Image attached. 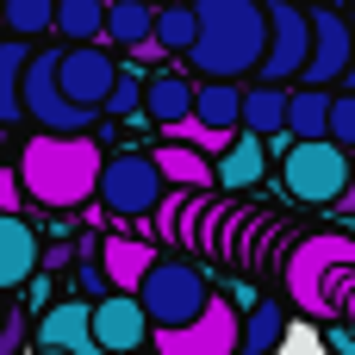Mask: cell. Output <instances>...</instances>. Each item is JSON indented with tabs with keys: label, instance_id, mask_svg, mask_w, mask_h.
Listing matches in <instances>:
<instances>
[{
	"label": "cell",
	"instance_id": "cell-24",
	"mask_svg": "<svg viewBox=\"0 0 355 355\" xmlns=\"http://www.w3.org/2000/svg\"><path fill=\"white\" fill-rule=\"evenodd\" d=\"M25 62H31V44L0 37V131L25 119V106H19V75H25Z\"/></svg>",
	"mask_w": 355,
	"mask_h": 355
},
{
	"label": "cell",
	"instance_id": "cell-23",
	"mask_svg": "<svg viewBox=\"0 0 355 355\" xmlns=\"http://www.w3.org/2000/svg\"><path fill=\"white\" fill-rule=\"evenodd\" d=\"M100 12L106 0H50V31H62L69 44H100Z\"/></svg>",
	"mask_w": 355,
	"mask_h": 355
},
{
	"label": "cell",
	"instance_id": "cell-32",
	"mask_svg": "<svg viewBox=\"0 0 355 355\" xmlns=\"http://www.w3.org/2000/svg\"><path fill=\"white\" fill-rule=\"evenodd\" d=\"M324 343H331L337 355H355V331H349V324H331V331H324Z\"/></svg>",
	"mask_w": 355,
	"mask_h": 355
},
{
	"label": "cell",
	"instance_id": "cell-9",
	"mask_svg": "<svg viewBox=\"0 0 355 355\" xmlns=\"http://www.w3.org/2000/svg\"><path fill=\"white\" fill-rule=\"evenodd\" d=\"M112 75H119V56L106 44H56V87H62L69 106H81V112L100 119Z\"/></svg>",
	"mask_w": 355,
	"mask_h": 355
},
{
	"label": "cell",
	"instance_id": "cell-21",
	"mask_svg": "<svg viewBox=\"0 0 355 355\" xmlns=\"http://www.w3.org/2000/svg\"><path fill=\"white\" fill-rule=\"evenodd\" d=\"M237 100H243L237 81H193V112L187 119H200L212 131H237Z\"/></svg>",
	"mask_w": 355,
	"mask_h": 355
},
{
	"label": "cell",
	"instance_id": "cell-8",
	"mask_svg": "<svg viewBox=\"0 0 355 355\" xmlns=\"http://www.w3.org/2000/svg\"><path fill=\"white\" fill-rule=\"evenodd\" d=\"M150 355H237V306L225 293H212L200 306L193 324H175V331H150Z\"/></svg>",
	"mask_w": 355,
	"mask_h": 355
},
{
	"label": "cell",
	"instance_id": "cell-11",
	"mask_svg": "<svg viewBox=\"0 0 355 355\" xmlns=\"http://www.w3.org/2000/svg\"><path fill=\"white\" fill-rule=\"evenodd\" d=\"M306 25H312V44H306L300 87H324V94H337L343 62H349V19H343V12H331V6H312V12H306Z\"/></svg>",
	"mask_w": 355,
	"mask_h": 355
},
{
	"label": "cell",
	"instance_id": "cell-5",
	"mask_svg": "<svg viewBox=\"0 0 355 355\" xmlns=\"http://www.w3.org/2000/svg\"><path fill=\"white\" fill-rule=\"evenodd\" d=\"M19 106H25V119H31L37 131H50V137H81V131L100 125L94 112H81V106L62 100V87H56V44L31 50V62H25V75H19Z\"/></svg>",
	"mask_w": 355,
	"mask_h": 355
},
{
	"label": "cell",
	"instance_id": "cell-25",
	"mask_svg": "<svg viewBox=\"0 0 355 355\" xmlns=\"http://www.w3.org/2000/svg\"><path fill=\"white\" fill-rule=\"evenodd\" d=\"M150 44L162 56H187V44H193V6H181V0L156 6L150 12Z\"/></svg>",
	"mask_w": 355,
	"mask_h": 355
},
{
	"label": "cell",
	"instance_id": "cell-14",
	"mask_svg": "<svg viewBox=\"0 0 355 355\" xmlns=\"http://www.w3.org/2000/svg\"><path fill=\"white\" fill-rule=\"evenodd\" d=\"M87 306L94 300H50L44 312H37V324H31V337H37V349H62V355H81L94 337H87Z\"/></svg>",
	"mask_w": 355,
	"mask_h": 355
},
{
	"label": "cell",
	"instance_id": "cell-12",
	"mask_svg": "<svg viewBox=\"0 0 355 355\" xmlns=\"http://www.w3.org/2000/svg\"><path fill=\"white\" fill-rule=\"evenodd\" d=\"M87 337H94L100 355H137L150 343V318L131 293H106V300L87 306Z\"/></svg>",
	"mask_w": 355,
	"mask_h": 355
},
{
	"label": "cell",
	"instance_id": "cell-38",
	"mask_svg": "<svg viewBox=\"0 0 355 355\" xmlns=\"http://www.w3.org/2000/svg\"><path fill=\"white\" fill-rule=\"evenodd\" d=\"M31 355H62V349H31Z\"/></svg>",
	"mask_w": 355,
	"mask_h": 355
},
{
	"label": "cell",
	"instance_id": "cell-22",
	"mask_svg": "<svg viewBox=\"0 0 355 355\" xmlns=\"http://www.w3.org/2000/svg\"><path fill=\"white\" fill-rule=\"evenodd\" d=\"M150 162H156V175L162 181H175L181 193H200L206 181H212V162L206 156H193V150H181V144H156V150H144Z\"/></svg>",
	"mask_w": 355,
	"mask_h": 355
},
{
	"label": "cell",
	"instance_id": "cell-40",
	"mask_svg": "<svg viewBox=\"0 0 355 355\" xmlns=\"http://www.w3.org/2000/svg\"><path fill=\"white\" fill-rule=\"evenodd\" d=\"M0 137H6V131H0Z\"/></svg>",
	"mask_w": 355,
	"mask_h": 355
},
{
	"label": "cell",
	"instance_id": "cell-20",
	"mask_svg": "<svg viewBox=\"0 0 355 355\" xmlns=\"http://www.w3.org/2000/svg\"><path fill=\"white\" fill-rule=\"evenodd\" d=\"M324 119H331V94H324V87H287V119H281V131H287L293 144L324 137Z\"/></svg>",
	"mask_w": 355,
	"mask_h": 355
},
{
	"label": "cell",
	"instance_id": "cell-2",
	"mask_svg": "<svg viewBox=\"0 0 355 355\" xmlns=\"http://www.w3.org/2000/svg\"><path fill=\"white\" fill-rule=\"evenodd\" d=\"M100 162H106V150H100L94 131H81V137H50V131H37V137H25V150H19V187H25L37 206H50V212H75V206L94 200Z\"/></svg>",
	"mask_w": 355,
	"mask_h": 355
},
{
	"label": "cell",
	"instance_id": "cell-37",
	"mask_svg": "<svg viewBox=\"0 0 355 355\" xmlns=\"http://www.w3.org/2000/svg\"><path fill=\"white\" fill-rule=\"evenodd\" d=\"M137 6H150V12H156V6H168V0H137Z\"/></svg>",
	"mask_w": 355,
	"mask_h": 355
},
{
	"label": "cell",
	"instance_id": "cell-4",
	"mask_svg": "<svg viewBox=\"0 0 355 355\" xmlns=\"http://www.w3.org/2000/svg\"><path fill=\"white\" fill-rule=\"evenodd\" d=\"M131 300L144 306L150 331H175V324H193V318H200V306L212 300V287H206V275H200L193 262L156 256V262H150V275L137 281V293H131Z\"/></svg>",
	"mask_w": 355,
	"mask_h": 355
},
{
	"label": "cell",
	"instance_id": "cell-15",
	"mask_svg": "<svg viewBox=\"0 0 355 355\" xmlns=\"http://www.w3.org/2000/svg\"><path fill=\"white\" fill-rule=\"evenodd\" d=\"M150 262H156V243H144V237H106L100 243L106 293H137V281L150 275Z\"/></svg>",
	"mask_w": 355,
	"mask_h": 355
},
{
	"label": "cell",
	"instance_id": "cell-36",
	"mask_svg": "<svg viewBox=\"0 0 355 355\" xmlns=\"http://www.w3.org/2000/svg\"><path fill=\"white\" fill-rule=\"evenodd\" d=\"M331 212H355V175H349V181H343V193L331 200Z\"/></svg>",
	"mask_w": 355,
	"mask_h": 355
},
{
	"label": "cell",
	"instance_id": "cell-6",
	"mask_svg": "<svg viewBox=\"0 0 355 355\" xmlns=\"http://www.w3.org/2000/svg\"><path fill=\"white\" fill-rule=\"evenodd\" d=\"M355 175L349 150H337L331 137H312V144H287L281 150V181H287V193L293 200H306V206H324L331 212V200L343 193V181Z\"/></svg>",
	"mask_w": 355,
	"mask_h": 355
},
{
	"label": "cell",
	"instance_id": "cell-19",
	"mask_svg": "<svg viewBox=\"0 0 355 355\" xmlns=\"http://www.w3.org/2000/svg\"><path fill=\"white\" fill-rule=\"evenodd\" d=\"M281 119H287V87H243V100H237V131H250V137H281Z\"/></svg>",
	"mask_w": 355,
	"mask_h": 355
},
{
	"label": "cell",
	"instance_id": "cell-7",
	"mask_svg": "<svg viewBox=\"0 0 355 355\" xmlns=\"http://www.w3.org/2000/svg\"><path fill=\"white\" fill-rule=\"evenodd\" d=\"M94 200L112 212V218H150L156 200H162V175L144 150H119L100 162V181H94Z\"/></svg>",
	"mask_w": 355,
	"mask_h": 355
},
{
	"label": "cell",
	"instance_id": "cell-34",
	"mask_svg": "<svg viewBox=\"0 0 355 355\" xmlns=\"http://www.w3.org/2000/svg\"><path fill=\"white\" fill-rule=\"evenodd\" d=\"M25 287H31V306H37V312H44V306H50V281H44V275H31V281H25Z\"/></svg>",
	"mask_w": 355,
	"mask_h": 355
},
{
	"label": "cell",
	"instance_id": "cell-29",
	"mask_svg": "<svg viewBox=\"0 0 355 355\" xmlns=\"http://www.w3.org/2000/svg\"><path fill=\"white\" fill-rule=\"evenodd\" d=\"M187 200H193V193H181V187H175V193H162V200H156V212H150V218H156V231H162L168 243H181V212H187Z\"/></svg>",
	"mask_w": 355,
	"mask_h": 355
},
{
	"label": "cell",
	"instance_id": "cell-42",
	"mask_svg": "<svg viewBox=\"0 0 355 355\" xmlns=\"http://www.w3.org/2000/svg\"><path fill=\"white\" fill-rule=\"evenodd\" d=\"M181 6H187V0H181Z\"/></svg>",
	"mask_w": 355,
	"mask_h": 355
},
{
	"label": "cell",
	"instance_id": "cell-10",
	"mask_svg": "<svg viewBox=\"0 0 355 355\" xmlns=\"http://www.w3.org/2000/svg\"><path fill=\"white\" fill-rule=\"evenodd\" d=\"M262 12H268V44H262V62H256L262 87L300 81V69H306V44H312L306 12H300L293 0H262Z\"/></svg>",
	"mask_w": 355,
	"mask_h": 355
},
{
	"label": "cell",
	"instance_id": "cell-41",
	"mask_svg": "<svg viewBox=\"0 0 355 355\" xmlns=\"http://www.w3.org/2000/svg\"><path fill=\"white\" fill-rule=\"evenodd\" d=\"M0 6H6V0H0Z\"/></svg>",
	"mask_w": 355,
	"mask_h": 355
},
{
	"label": "cell",
	"instance_id": "cell-39",
	"mask_svg": "<svg viewBox=\"0 0 355 355\" xmlns=\"http://www.w3.org/2000/svg\"><path fill=\"white\" fill-rule=\"evenodd\" d=\"M0 318H6V300H0Z\"/></svg>",
	"mask_w": 355,
	"mask_h": 355
},
{
	"label": "cell",
	"instance_id": "cell-18",
	"mask_svg": "<svg viewBox=\"0 0 355 355\" xmlns=\"http://www.w3.org/2000/svg\"><path fill=\"white\" fill-rule=\"evenodd\" d=\"M281 343H287V312L275 300H256L237 318V355H275Z\"/></svg>",
	"mask_w": 355,
	"mask_h": 355
},
{
	"label": "cell",
	"instance_id": "cell-31",
	"mask_svg": "<svg viewBox=\"0 0 355 355\" xmlns=\"http://www.w3.org/2000/svg\"><path fill=\"white\" fill-rule=\"evenodd\" d=\"M75 281H81V293H94V300H106V275H100V262H87V268H81Z\"/></svg>",
	"mask_w": 355,
	"mask_h": 355
},
{
	"label": "cell",
	"instance_id": "cell-30",
	"mask_svg": "<svg viewBox=\"0 0 355 355\" xmlns=\"http://www.w3.org/2000/svg\"><path fill=\"white\" fill-rule=\"evenodd\" d=\"M19 206H25V187L12 168H0V212H19Z\"/></svg>",
	"mask_w": 355,
	"mask_h": 355
},
{
	"label": "cell",
	"instance_id": "cell-28",
	"mask_svg": "<svg viewBox=\"0 0 355 355\" xmlns=\"http://www.w3.org/2000/svg\"><path fill=\"white\" fill-rule=\"evenodd\" d=\"M324 137L337 144V150H355V94H331V119H324Z\"/></svg>",
	"mask_w": 355,
	"mask_h": 355
},
{
	"label": "cell",
	"instance_id": "cell-1",
	"mask_svg": "<svg viewBox=\"0 0 355 355\" xmlns=\"http://www.w3.org/2000/svg\"><path fill=\"white\" fill-rule=\"evenodd\" d=\"M193 6V44L187 62L206 81H243L262 62L268 44V12L262 0H187Z\"/></svg>",
	"mask_w": 355,
	"mask_h": 355
},
{
	"label": "cell",
	"instance_id": "cell-17",
	"mask_svg": "<svg viewBox=\"0 0 355 355\" xmlns=\"http://www.w3.org/2000/svg\"><path fill=\"white\" fill-rule=\"evenodd\" d=\"M262 168H268V144H262V137H250V131H237V137H231V150H225V156H212V181H218V187H231V193L256 187V181H262Z\"/></svg>",
	"mask_w": 355,
	"mask_h": 355
},
{
	"label": "cell",
	"instance_id": "cell-3",
	"mask_svg": "<svg viewBox=\"0 0 355 355\" xmlns=\"http://www.w3.org/2000/svg\"><path fill=\"white\" fill-rule=\"evenodd\" d=\"M349 281H355V237L349 231H312L306 243H293V256H287V293H293L300 312L337 324V306H343Z\"/></svg>",
	"mask_w": 355,
	"mask_h": 355
},
{
	"label": "cell",
	"instance_id": "cell-13",
	"mask_svg": "<svg viewBox=\"0 0 355 355\" xmlns=\"http://www.w3.org/2000/svg\"><path fill=\"white\" fill-rule=\"evenodd\" d=\"M37 262H44L37 231H31L19 212H0V300H6V293H19V287L37 275Z\"/></svg>",
	"mask_w": 355,
	"mask_h": 355
},
{
	"label": "cell",
	"instance_id": "cell-33",
	"mask_svg": "<svg viewBox=\"0 0 355 355\" xmlns=\"http://www.w3.org/2000/svg\"><path fill=\"white\" fill-rule=\"evenodd\" d=\"M343 94H355V19H349V62H343V81H337Z\"/></svg>",
	"mask_w": 355,
	"mask_h": 355
},
{
	"label": "cell",
	"instance_id": "cell-35",
	"mask_svg": "<svg viewBox=\"0 0 355 355\" xmlns=\"http://www.w3.org/2000/svg\"><path fill=\"white\" fill-rule=\"evenodd\" d=\"M256 300H262V293H256V287H250V281H237V287H231V306H243V312H250V306H256Z\"/></svg>",
	"mask_w": 355,
	"mask_h": 355
},
{
	"label": "cell",
	"instance_id": "cell-27",
	"mask_svg": "<svg viewBox=\"0 0 355 355\" xmlns=\"http://www.w3.org/2000/svg\"><path fill=\"white\" fill-rule=\"evenodd\" d=\"M0 25L25 44V37L50 31V0H6V6H0Z\"/></svg>",
	"mask_w": 355,
	"mask_h": 355
},
{
	"label": "cell",
	"instance_id": "cell-26",
	"mask_svg": "<svg viewBox=\"0 0 355 355\" xmlns=\"http://www.w3.org/2000/svg\"><path fill=\"white\" fill-rule=\"evenodd\" d=\"M100 119H144V69H137V62H119Z\"/></svg>",
	"mask_w": 355,
	"mask_h": 355
},
{
	"label": "cell",
	"instance_id": "cell-16",
	"mask_svg": "<svg viewBox=\"0 0 355 355\" xmlns=\"http://www.w3.org/2000/svg\"><path fill=\"white\" fill-rule=\"evenodd\" d=\"M187 112H193V81L175 75V69H150V75H144V119L181 125Z\"/></svg>",
	"mask_w": 355,
	"mask_h": 355
}]
</instances>
